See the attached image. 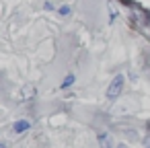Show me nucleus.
Returning <instances> with one entry per match:
<instances>
[{"label": "nucleus", "mask_w": 150, "mask_h": 148, "mask_svg": "<svg viewBox=\"0 0 150 148\" xmlns=\"http://www.w3.org/2000/svg\"><path fill=\"white\" fill-rule=\"evenodd\" d=\"M123 86H125V76H123V74H115V78L111 80V84H109V86H107V91H105L107 101H111V103H113V101L121 95Z\"/></svg>", "instance_id": "1"}, {"label": "nucleus", "mask_w": 150, "mask_h": 148, "mask_svg": "<svg viewBox=\"0 0 150 148\" xmlns=\"http://www.w3.org/2000/svg\"><path fill=\"white\" fill-rule=\"evenodd\" d=\"M31 130V121L29 119H19V121H15V125H13V132L15 134H25V132H29Z\"/></svg>", "instance_id": "2"}, {"label": "nucleus", "mask_w": 150, "mask_h": 148, "mask_svg": "<svg viewBox=\"0 0 150 148\" xmlns=\"http://www.w3.org/2000/svg\"><path fill=\"white\" fill-rule=\"evenodd\" d=\"M74 82H76V76H74V74H68V76H66V78L62 80L60 89H62V91H64V89H70V86H72Z\"/></svg>", "instance_id": "3"}, {"label": "nucleus", "mask_w": 150, "mask_h": 148, "mask_svg": "<svg viewBox=\"0 0 150 148\" xmlns=\"http://www.w3.org/2000/svg\"><path fill=\"white\" fill-rule=\"evenodd\" d=\"M58 13H60V17H70V15H72V6H70V4H62V6L58 8Z\"/></svg>", "instance_id": "4"}, {"label": "nucleus", "mask_w": 150, "mask_h": 148, "mask_svg": "<svg viewBox=\"0 0 150 148\" xmlns=\"http://www.w3.org/2000/svg\"><path fill=\"white\" fill-rule=\"evenodd\" d=\"M43 8H45V11H54V8H56V4H54V2H45V4H43Z\"/></svg>", "instance_id": "5"}, {"label": "nucleus", "mask_w": 150, "mask_h": 148, "mask_svg": "<svg viewBox=\"0 0 150 148\" xmlns=\"http://www.w3.org/2000/svg\"><path fill=\"white\" fill-rule=\"evenodd\" d=\"M0 146H4V142H0Z\"/></svg>", "instance_id": "6"}]
</instances>
